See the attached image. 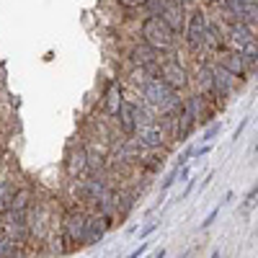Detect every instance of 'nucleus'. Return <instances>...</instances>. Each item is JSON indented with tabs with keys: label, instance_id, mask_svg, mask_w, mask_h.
<instances>
[{
	"label": "nucleus",
	"instance_id": "nucleus-23",
	"mask_svg": "<svg viewBox=\"0 0 258 258\" xmlns=\"http://www.w3.org/2000/svg\"><path fill=\"white\" fill-rule=\"evenodd\" d=\"M258 207V181H255V186L248 191V197H245V209L250 212V209H255Z\"/></svg>",
	"mask_w": 258,
	"mask_h": 258
},
{
	"label": "nucleus",
	"instance_id": "nucleus-28",
	"mask_svg": "<svg viewBox=\"0 0 258 258\" xmlns=\"http://www.w3.org/2000/svg\"><path fill=\"white\" fill-rule=\"evenodd\" d=\"M191 155H194V150H191V147H186V150H183V155H181V158H178V168H181V165H186V163H188V158H191Z\"/></svg>",
	"mask_w": 258,
	"mask_h": 258
},
{
	"label": "nucleus",
	"instance_id": "nucleus-5",
	"mask_svg": "<svg viewBox=\"0 0 258 258\" xmlns=\"http://www.w3.org/2000/svg\"><path fill=\"white\" fill-rule=\"evenodd\" d=\"M64 238H68L70 243H85V227H88V214L80 212V209H70L68 214H64Z\"/></svg>",
	"mask_w": 258,
	"mask_h": 258
},
{
	"label": "nucleus",
	"instance_id": "nucleus-26",
	"mask_svg": "<svg viewBox=\"0 0 258 258\" xmlns=\"http://www.w3.org/2000/svg\"><path fill=\"white\" fill-rule=\"evenodd\" d=\"M178 170H181V168H176V170H173V173H170V176H168V178L163 181V191H168L170 186H173V181H176V176H178Z\"/></svg>",
	"mask_w": 258,
	"mask_h": 258
},
{
	"label": "nucleus",
	"instance_id": "nucleus-12",
	"mask_svg": "<svg viewBox=\"0 0 258 258\" xmlns=\"http://www.w3.org/2000/svg\"><path fill=\"white\" fill-rule=\"evenodd\" d=\"M132 59H135V64H140V68H150V70H153L158 64V49L147 47V44L135 47L132 49Z\"/></svg>",
	"mask_w": 258,
	"mask_h": 258
},
{
	"label": "nucleus",
	"instance_id": "nucleus-25",
	"mask_svg": "<svg viewBox=\"0 0 258 258\" xmlns=\"http://www.w3.org/2000/svg\"><path fill=\"white\" fill-rule=\"evenodd\" d=\"M119 6H124V8H142L147 0H116Z\"/></svg>",
	"mask_w": 258,
	"mask_h": 258
},
{
	"label": "nucleus",
	"instance_id": "nucleus-13",
	"mask_svg": "<svg viewBox=\"0 0 258 258\" xmlns=\"http://www.w3.org/2000/svg\"><path fill=\"white\" fill-rule=\"evenodd\" d=\"M119 124L126 135H135V129H137V109L132 103H121V109H119Z\"/></svg>",
	"mask_w": 258,
	"mask_h": 258
},
{
	"label": "nucleus",
	"instance_id": "nucleus-16",
	"mask_svg": "<svg viewBox=\"0 0 258 258\" xmlns=\"http://www.w3.org/2000/svg\"><path fill=\"white\" fill-rule=\"evenodd\" d=\"M13 186L8 181H0V214H6L11 209V199H13Z\"/></svg>",
	"mask_w": 258,
	"mask_h": 258
},
{
	"label": "nucleus",
	"instance_id": "nucleus-31",
	"mask_svg": "<svg viewBox=\"0 0 258 258\" xmlns=\"http://www.w3.org/2000/svg\"><path fill=\"white\" fill-rule=\"evenodd\" d=\"M155 227H158V222H153V225H147V227L142 230V238H145V235H150V232H153Z\"/></svg>",
	"mask_w": 258,
	"mask_h": 258
},
{
	"label": "nucleus",
	"instance_id": "nucleus-27",
	"mask_svg": "<svg viewBox=\"0 0 258 258\" xmlns=\"http://www.w3.org/2000/svg\"><path fill=\"white\" fill-rule=\"evenodd\" d=\"M217 132H220V124L209 126V129H207V135H204V140H207V142H209V140H214V137H217Z\"/></svg>",
	"mask_w": 258,
	"mask_h": 258
},
{
	"label": "nucleus",
	"instance_id": "nucleus-30",
	"mask_svg": "<svg viewBox=\"0 0 258 258\" xmlns=\"http://www.w3.org/2000/svg\"><path fill=\"white\" fill-rule=\"evenodd\" d=\"M145 250H147V243H142V245H140V248H137V250H132V253H129V255H126V258H140V255H142V253H145Z\"/></svg>",
	"mask_w": 258,
	"mask_h": 258
},
{
	"label": "nucleus",
	"instance_id": "nucleus-14",
	"mask_svg": "<svg viewBox=\"0 0 258 258\" xmlns=\"http://www.w3.org/2000/svg\"><path fill=\"white\" fill-rule=\"evenodd\" d=\"M212 75H214V93H220V96L225 98V96L232 91V85H235V80H232L235 75H230V73L222 70V68H220V70H212Z\"/></svg>",
	"mask_w": 258,
	"mask_h": 258
},
{
	"label": "nucleus",
	"instance_id": "nucleus-2",
	"mask_svg": "<svg viewBox=\"0 0 258 258\" xmlns=\"http://www.w3.org/2000/svg\"><path fill=\"white\" fill-rule=\"evenodd\" d=\"M230 47L235 52H240L245 62H255L258 59V41L253 36V31L248 29L245 21H235L230 29Z\"/></svg>",
	"mask_w": 258,
	"mask_h": 258
},
{
	"label": "nucleus",
	"instance_id": "nucleus-9",
	"mask_svg": "<svg viewBox=\"0 0 258 258\" xmlns=\"http://www.w3.org/2000/svg\"><path fill=\"white\" fill-rule=\"evenodd\" d=\"M85 168H88V153H85L83 147H73L68 153V160H64V170H68L70 178H78L85 173Z\"/></svg>",
	"mask_w": 258,
	"mask_h": 258
},
{
	"label": "nucleus",
	"instance_id": "nucleus-19",
	"mask_svg": "<svg viewBox=\"0 0 258 258\" xmlns=\"http://www.w3.org/2000/svg\"><path fill=\"white\" fill-rule=\"evenodd\" d=\"M199 88L204 93H212L214 91V75L209 68H199Z\"/></svg>",
	"mask_w": 258,
	"mask_h": 258
},
{
	"label": "nucleus",
	"instance_id": "nucleus-6",
	"mask_svg": "<svg viewBox=\"0 0 258 258\" xmlns=\"http://www.w3.org/2000/svg\"><path fill=\"white\" fill-rule=\"evenodd\" d=\"M204 34H207V16L202 11L191 13L188 24H186V41H188V47L194 52H197L199 47H204Z\"/></svg>",
	"mask_w": 258,
	"mask_h": 258
},
{
	"label": "nucleus",
	"instance_id": "nucleus-20",
	"mask_svg": "<svg viewBox=\"0 0 258 258\" xmlns=\"http://www.w3.org/2000/svg\"><path fill=\"white\" fill-rule=\"evenodd\" d=\"M183 109H186L194 119H197V121H199V119H202V98H199V96H194V98L183 106Z\"/></svg>",
	"mask_w": 258,
	"mask_h": 258
},
{
	"label": "nucleus",
	"instance_id": "nucleus-10",
	"mask_svg": "<svg viewBox=\"0 0 258 258\" xmlns=\"http://www.w3.org/2000/svg\"><path fill=\"white\" fill-rule=\"evenodd\" d=\"M121 85L116 80H111L106 85V93H103V111L109 116H119V109H121Z\"/></svg>",
	"mask_w": 258,
	"mask_h": 258
},
{
	"label": "nucleus",
	"instance_id": "nucleus-29",
	"mask_svg": "<svg viewBox=\"0 0 258 258\" xmlns=\"http://www.w3.org/2000/svg\"><path fill=\"white\" fill-rule=\"evenodd\" d=\"M245 126H248V119H243V121L238 124V129H235V135H232V140H238V137L243 135V129H245Z\"/></svg>",
	"mask_w": 258,
	"mask_h": 258
},
{
	"label": "nucleus",
	"instance_id": "nucleus-35",
	"mask_svg": "<svg viewBox=\"0 0 258 258\" xmlns=\"http://www.w3.org/2000/svg\"><path fill=\"white\" fill-rule=\"evenodd\" d=\"M255 150H258V142H255Z\"/></svg>",
	"mask_w": 258,
	"mask_h": 258
},
{
	"label": "nucleus",
	"instance_id": "nucleus-21",
	"mask_svg": "<svg viewBox=\"0 0 258 258\" xmlns=\"http://www.w3.org/2000/svg\"><path fill=\"white\" fill-rule=\"evenodd\" d=\"M243 6H245V0H225V8L238 21H243Z\"/></svg>",
	"mask_w": 258,
	"mask_h": 258
},
{
	"label": "nucleus",
	"instance_id": "nucleus-8",
	"mask_svg": "<svg viewBox=\"0 0 258 258\" xmlns=\"http://www.w3.org/2000/svg\"><path fill=\"white\" fill-rule=\"evenodd\" d=\"M160 18L168 24V29L173 31V34H181L183 29H186V13H183V6L178 3H170L168 0V6L163 8V13H160Z\"/></svg>",
	"mask_w": 258,
	"mask_h": 258
},
{
	"label": "nucleus",
	"instance_id": "nucleus-15",
	"mask_svg": "<svg viewBox=\"0 0 258 258\" xmlns=\"http://www.w3.org/2000/svg\"><path fill=\"white\" fill-rule=\"evenodd\" d=\"M194 124H197V119H194L186 109H181V114H178V126H176V140H178V142H186V137L191 135V129H194Z\"/></svg>",
	"mask_w": 258,
	"mask_h": 258
},
{
	"label": "nucleus",
	"instance_id": "nucleus-18",
	"mask_svg": "<svg viewBox=\"0 0 258 258\" xmlns=\"http://www.w3.org/2000/svg\"><path fill=\"white\" fill-rule=\"evenodd\" d=\"M18 240L13 238H0V258H16L18 255Z\"/></svg>",
	"mask_w": 258,
	"mask_h": 258
},
{
	"label": "nucleus",
	"instance_id": "nucleus-3",
	"mask_svg": "<svg viewBox=\"0 0 258 258\" xmlns=\"http://www.w3.org/2000/svg\"><path fill=\"white\" fill-rule=\"evenodd\" d=\"M145 98L153 103V106H158L160 111L178 109V98L173 96V88H168V85H165L160 78L145 83Z\"/></svg>",
	"mask_w": 258,
	"mask_h": 258
},
{
	"label": "nucleus",
	"instance_id": "nucleus-34",
	"mask_svg": "<svg viewBox=\"0 0 258 258\" xmlns=\"http://www.w3.org/2000/svg\"><path fill=\"white\" fill-rule=\"evenodd\" d=\"M212 258H220V250H214V253H212Z\"/></svg>",
	"mask_w": 258,
	"mask_h": 258
},
{
	"label": "nucleus",
	"instance_id": "nucleus-1",
	"mask_svg": "<svg viewBox=\"0 0 258 258\" xmlns=\"http://www.w3.org/2000/svg\"><path fill=\"white\" fill-rule=\"evenodd\" d=\"M173 36L176 34L168 29V24H165L160 16H147L145 18V24H142V39H145L147 47H153L158 52L170 49V47H173Z\"/></svg>",
	"mask_w": 258,
	"mask_h": 258
},
{
	"label": "nucleus",
	"instance_id": "nucleus-32",
	"mask_svg": "<svg viewBox=\"0 0 258 258\" xmlns=\"http://www.w3.org/2000/svg\"><path fill=\"white\" fill-rule=\"evenodd\" d=\"M155 258H165V250H163V248H160V250H158V253H155Z\"/></svg>",
	"mask_w": 258,
	"mask_h": 258
},
{
	"label": "nucleus",
	"instance_id": "nucleus-17",
	"mask_svg": "<svg viewBox=\"0 0 258 258\" xmlns=\"http://www.w3.org/2000/svg\"><path fill=\"white\" fill-rule=\"evenodd\" d=\"M204 47L209 49H222V36L214 26H207V34H204Z\"/></svg>",
	"mask_w": 258,
	"mask_h": 258
},
{
	"label": "nucleus",
	"instance_id": "nucleus-7",
	"mask_svg": "<svg viewBox=\"0 0 258 258\" xmlns=\"http://www.w3.org/2000/svg\"><path fill=\"white\" fill-rule=\"evenodd\" d=\"M160 80L168 85V88L178 91V88H183V85H186V70L181 68V62H176V59L163 62V68H160Z\"/></svg>",
	"mask_w": 258,
	"mask_h": 258
},
{
	"label": "nucleus",
	"instance_id": "nucleus-24",
	"mask_svg": "<svg viewBox=\"0 0 258 258\" xmlns=\"http://www.w3.org/2000/svg\"><path fill=\"white\" fill-rule=\"evenodd\" d=\"M220 209H222V204H217V207H214V209H212V212L207 214V220L202 222V227H209V225H212L214 220H217V214H220Z\"/></svg>",
	"mask_w": 258,
	"mask_h": 258
},
{
	"label": "nucleus",
	"instance_id": "nucleus-33",
	"mask_svg": "<svg viewBox=\"0 0 258 258\" xmlns=\"http://www.w3.org/2000/svg\"><path fill=\"white\" fill-rule=\"evenodd\" d=\"M178 3H181V6H186V3H194V0H178Z\"/></svg>",
	"mask_w": 258,
	"mask_h": 258
},
{
	"label": "nucleus",
	"instance_id": "nucleus-11",
	"mask_svg": "<svg viewBox=\"0 0 258 258\" xmlns=\"http://www.w3.org/2000/svg\"><path fill=\"white\" fill-rule=\"evenodd\" d=\"M220 62H222V70H227V73L235 75V78H243V73H245V59H243L240 52H235V49L222 52Z\"/></svg>",
	"mask_w": 258,
	"mask_h": 258
},
{
	"label": "nucleus",
	"instance_id": "nucleus-4",
	"mask_svg": "<svg viewBox=\"0 0 258 258\" xmlns=\"http://www.w3.org/2000/svg\"><path fill=\"white\" fill-rule=\"evenodd\" d=\"M137 142L142 145V147H150V150H158L160 145H163V129L150 119L145 111H140L137 109Z\"/></svg>",
	"mask_w": 258,
	"mask_h": 258
},
{
	"label": "nucleus",
	"instance_id": "nucleus-22",
	"mask_svg": "<svg viewBox=\"0 0 258 258\" xmlns=\"http://www.w3.org/2000/svg\"><path fill=\"white\" fill-rule=\"evenodd\" d=\"M165 6H168V0H147V3H145V8L150 11V16H160Z\"/></svg>",
	"mask_w": 258,
	"mask_h": 258
}]
</instances>
